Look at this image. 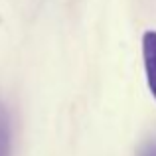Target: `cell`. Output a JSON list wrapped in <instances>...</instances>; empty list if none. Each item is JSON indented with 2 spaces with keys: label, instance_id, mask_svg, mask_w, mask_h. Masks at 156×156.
Returning <instances> with one entry per match:
<instances>
[{
  "label": "cell",
  "instance_id": "6da1fadb",
  "mask_svg": "<svg viewBox=\"0 0 156 156\" xmlns=\"http://www.w3.org/2000/svg\"><path fill=\"white\" fill-rule=\"evenodd\" d=\"M142 57H144L148 89L156 99V32H144L142 36Z\"/></svg>",
  "mask_w": 156,
  "mask_h": 156
},
{
  "label": "cell",
  "instance_id": "7a4b0ae2",
  "mask_svg": "<svg viewBox=\"0 0 156 156\" xmlns=\"http://www.w3.org/2000/svg\"><path fill=\"white\" fill-rule=\"evenodd\" d=\"M0 156H12V126L8 109L0 103Z\"/></svg>",
  "mask_w": 156,
  "mask_h": 156
},
{
  "label": "cell",
  "instance_id": "3957f363",
  "mask_svg": "<svg viewBox=\"0 0 156 156\" xmlns=\"http://www.w3.org/2000/svg\"><path fill=\"white\" fill-rule=\"evenodd\" d=\"M138 156H156V140H150V142H146V144L140 148V152H138Z\"/></svg>",
  "mask_w": 156,
  "mask_h": 156
}]
</instances>
